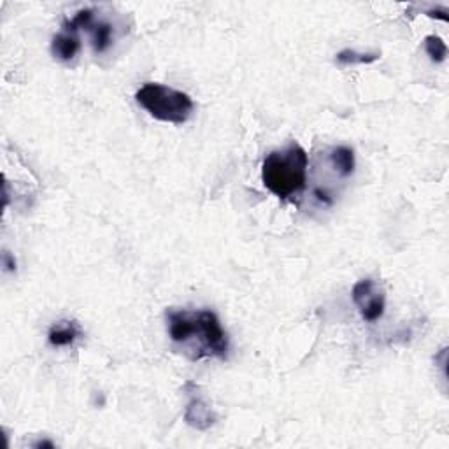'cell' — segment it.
<instances>
[{
    "mask_svg": "<svg viewBox=\"0 0 449 449\" xmlns=\"http://www.w3.org/2000/svg\"><path fill=\"white\" fill-rule=\"evenodd\" d=\"M167 333L183 355L197 362L204 358L225 360L228 336L213 311H167Z\"/></svg>",
    "mask_w": 449,
    "mask_h": 449,
    "instance_id": "cell-1",
    "label": "cell"
},
{
    "mask_svg": "<svg viewBox=\"0 0 449 449\" xmlns=\"http://www.w3.org/2000/svg\"><path fill=\"white\" fill-rule=\"evenodd\" d=\"M351 297L355 306L358 307L360 316L367 323H375L385 316L386 309V293L374 279H360L353 286Z\"/></svg>",
    "mask_w": 449,
    "mask_h": 449,
    "instance_id": "cell-4",
    "label": "cell"
},
{
    "mask_svg": "<svg viewBox=\"0 0 449 449\" xmlns=\"http://www.w3.org/2000/svg\"><path fill=\"white\" fill-rule=\"evenodd\" d=\"M427 16L430 18H439V20L443 21H448V16H446V11H427Z\"/></svg>",
    "mask_w": 449,
    "mask_h": 449,
    "instance_id": "cell-14",
    "label": "cell"
},
{
    "mask_svg": "<svg viewBox=\"0 0 449 449\" xmlns=\"http://www.w3.org/2000/svg\"><path fill=\"white\" fill-rule=\"evenodd\" d=\"M136 101L155 120L183 125L193 113L190 95L160 83H146L136 91Z\"/></svg>",
    "mask_w": 449,
    "mask_h": 449,
    "instance_id": "cell-3",
    "label": "cell"
},
{
    "mask_svg": "<svg viewBox=\"0 0 449 449\" xmlns=\"http://www.w3.org/2000/svg\"><path fill=\"white\" fill-rule=\"evenodd\" d=\"M381 59V53H358L355 49H343L336 55L340 65H368Z\"/></svg>",
    "mask_w": 449,
    "mask_h": 449,
    "instance_id": "cell-10",
    "label": "cell"
},
{
    "mask_svg": "<svg viewBox=\"0 0 449 449\" xmlns=\"http://www.w3.org/2000/svg\"><path fill=\"white\" fill-rule=\"evenodd\" d=\"M309 156L301 144L291 143L286 148L268 153L262 163L263 186L276 197L291 201L306 190Z\"/></svg>",
    "mask_w": 449,
    "mask_h": 449,
    "instance_id": "cell-2",
    "label": "cell"
},
{
    "mask_svg": "<svg viewBox=\"0 0 449 449\" xmlns=\"http://www.w3.org/2000/svg\"><path fill=\"white\" fill-rule=\"evenodd\" d=\"M425 51L433 64H443L448 56V46L440 37L428 36L425 37Z\"/></svg>",
    "mask_w": 449,
    "mask_h": 449,
    "instance_id": "cell-11",
    "label": "cell"
},
{
    "mask_svg": "<svg viewBox=\"0 0 449 449\" xmlns=\"http://www.w3.org/2000/svg\"><path fill=\"white\" fill-rule=\"evenodd\" d=\"M81 51V39L78 34L64 30L51 41V55L60 61H71Z\"/></svg>",
    "mask_w": 449,
    "mask_h": 449,
    "instance_id": "cell-7",
    "label": "cell"
},
{
    "mask_svg": "<svg viewBox=\"0 0 449 449\" xmlns=\"http://www.w3.org/2000/svg\"><path fill=\"white\" fill-rule=\"evenodd\" d=\"M91 25H94V9H81L72 20L64 23V30L78 34L81 29L90 30Z\"/></svg>",
    "mask_w": 449,
    "mask_h": 449,
    "instance_id": "cell-12",
    "label": "cell"
},
{
    "mask_svg": "<svg viewBox=\"0 0 449 449\" xmlns=\"http://www.w3.org/2000/svg\"><path fill=\"white\" fill-rule=\"evenodd\" d=\"M83 337V330L76 321L61 320L53 325L48 332V343L55 348L72 346L76 340Z\"/></svg>",
    "mask_w": 449,
    "mask_h": 449,
    "instance_id": "cell-6",
    "label": "cell"
},
{
    "mask_svg": "<svg viewBox=\"0 0 449 449\" xmlns=\"http://www.w3.org/2000/svg\"><path fill=\"white\" fill-rule=\"evenodd\" d=\"M2 262H4V267H6V271H7V272L16 271V260H14L13 256H11V253H7V251L4 253Z\"/></svg>",
    "mask_w": 449,
    "mask_h": 449,
    "instance_id": "cell-13",
    "label": "cell"
},
{
    "mask_svg": "<svg viewBox=\"0 0 449 449\" xmlns=\"http://www.w3.org/2000/svg\"><path fill=\"white\" fill-rule=\"evenodd\" d=\"M90 32H91V46H94V51L97 53V55L106 53L107 49L111 48V44H113V34H114L113 25L107 21L94 23Z\"/></svg>",
    "mask_w": 449,
    "mask_h": 449,
    "instance_id": "cell-9",
    "label": "cell"
},
{
    "mask_svg": "<svg viewBox=\"0 0 449 449\" xmlns=\"http://www.w3.org/2000/svg\"><path fill=\"white\" fill-rule=\"evenodd\" d=\"M330 165L343 178H349L355 172V151L348 146H337L330 153Z\"/></svg>",
    "mask_w": 449,
    "mask_h": 449,
    "instance_id": "cell-8",
    "label": "cell"
},
{
    "mask_svg": "<svg viewBox=\"0 0 449 449\" xmlns=\"http://www.w3.org/2000/svg\"><path fill=\"white\" fill-rule=\"evenodd\" d=\"M34 448H49V449H53V448H55V444H53L51 440H41V443L34 444Z\"/></svg>",
    "mask_w": 449,
    "mask_h": 449,
    "instance_id": "cell-15",
    "label": "cell"
},
{
    "mask_svg": "<svg viewBox=\"0 0 449 449\" xmlns=\"http://www.w3.org/2000/svg\"><path fill=\"white\" fill-rule=\"evenodd\" d=\"M197 386L195 391L191 393L190 404L186 408V414H184V420L190 427L198 428V430H207L213 427L214 421H216V414L213 413V409L209 408V404L197 393Z\"/></svg>",
    "mask_w": 449,
    "mask_h": 449,
    "instance_id": "cell-5",
    "label": "cell"
}]
</instances>
